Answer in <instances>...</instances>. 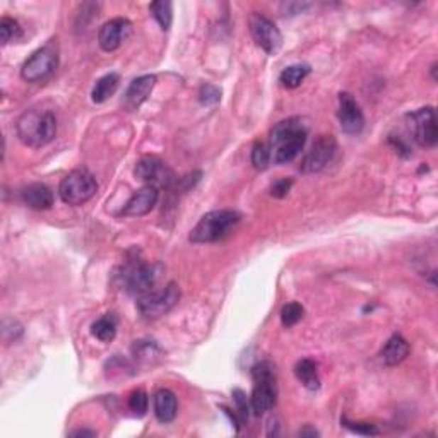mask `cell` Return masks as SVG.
<instances>
[{"label": "cell", "instance_id": "cell-1", "mask_svg": "<svg viewBox=\"0 0 438 438\" xmlns=\"http://www.w3.org/2000/svg\"><path fill=\"white\" fill-rule=\"evenodd\" d=\"M19 141L29 147H43L57 136V119L50 110L29 108L16 122Z\"/></svg>", "mask_w": 438, "mask_h": 438}, {"label": "cell", "instance_id": "cell-2", "mask_svg": "<svg viewBox=\"0 0 438 438\" xmlns=\"http://www.w3.org/2000/svg\"><path fill=\"white\" fill-rule=\"evenodd\" d=\"M309 130L300 119H288L279 122L272 129L271 151L276 164L292 163L305 147Z\"/></svg>", "mask_w": 438, "mask_h": 438}, {"label": "cell", "instance_id": "cell-3", "mask_svg": "<svg viewBox=\"0 0 438 438\" xmlns=\"http://www.w3.org/2000/svg\"><path fill=\"white\" fill-rule=\"evenodd\" d=\"M242 214L233 209H219L210 210L204 214L196 228L191 231L192 243H214L219 242L238 225Z\"/></svg>", "mask_w": 438, "mask_h": 438}, {"label": "cell", "instance_id": "cell-4", "mask_svg": "<svg viewBox=\"0 0 438 438\" xmlns=\"http://www.w3.org/2000/svg\"><path fill=\"white\" fill-rule=\"evenodd\" d=\"M252 378H254V390L250 397V410L255 416L271 411L276 404V373L274 366L269 361H260L252 368Z\"/></svg>", "mask_w": 438, "mask_h": 438}, {"label": "cell", "instance_id": "cell-5", "mask_svg": "<svg viewBox=\"0 0 438 438\" xmlns=\"http://www.w3.org/2000/svg\"><path fill=\"white\" fill-rule=\"evenodd\" d=\"M96 192H98V182L90 171L82 170V168L70 171L58 185V196H60L62 202L69 205L86 204L87 201L95 197Z\"/></svg>", "mask_w": 438, "mask_h": 438}, {"label": "cell", "instance_id": "cell-6", "mask_svg": "<svg viewBox=\"0 0 438 438\" xmlns=\"http://www.w3.org/2000/svg\"><path fill=\"white\" fill-rule=\"evenodd\" d=\"M180 300V288L175 283H168L161 289L144 294L137 298V310L142 319L156 320L168 311L173 310Z\"/></svg>", "mask_w": 438, "mask_h": 438}, {"label": "cell", "instance_id": "cell-7", "mask_svg": "<svg viewBox=\"0 0 438 438\" xmlns=\"http://www.w3.org/2000/svg\"><path fill=\"white\" fill-rule=\"evenodd\" d=\"M58 67V48L57 43L50 41L38 48L31 57L21 67V78L26 82H38L50 78Z\"/></svg>", "mask_w": 438, "mask_h": 438}, {"label": "cell", "instance_id": "cell-8", "mask_svg": "<svg viewBox=\"0 0 438 438\" xmlns=\"http://www.w3.org/2000/svg\"><path fill=\"white\" fill-rule=\"evenodd\" d=\"M159 279V265L146 262H130L122 271V281L125 289L132 297H144L154 292V286Z\"/></svg>", "mask_w": 438, "mask_h": 438}, {"label": "cell", "instance_id": "cell-9", "mask_svg": "<svg viewBox=\"0 0 438 438\" xmlns=\"http://www.w3.org/2000/svg\"><path fill=\"white\" fill-rule=\"evenodd\" d=\"M407 127H410L412 139L421 147H435L438 141L437 113L433 107H424L416 110L406 117Z\"/></svg>", "mask_w": 438, "mask_h": 438}, {"label": "cell", "instance_id": "cell-10", "mask_svg": "<svg viewBox=\"0 0 438 438\" xmlns=\"http://www.w3.org/2000/svg\"><path fill=\"white\" fill-rule=\"evenodd\" d=\"M336 151H338V142L332 136H319L315 142L311 144L310 151H306L305 158H303L300 171L305 175L317 173L322 171L328 163L334 158Z\"/></svg>", "mask_w": 438, "mask_h": 438}, {"label": "cell", "instance_id": "cell-11", "mask_svg": "<svg viewBox=\"0 0 438 438\" xmlns=\"http://www.w3.org/2000/svg\"><path fill=\"white\" fill-rule=\"evenodd\" d=\"M248 26H250L252 38L264 52L267 53H276L277 50L283 45V35L277 29L276 24L271 19L265 18L264 14L259 12H252L250 19H248Z\"/></svg>", "mask_w": 438, "mask_h": 438}, {"label": "cell", "instance_id": "cell-12", "mask_svg": "<svg viewBox=\"0 0 438 438\" xmlns=\"http://www.w3.org/2000/svg\"><path fill=\"white\" fill-rule=\"evenodd\" d=\"M134 175L146 185H154V187L158 188H171V185L176 182L173 171H171L161 159L153 158V156H146V158L139 159L136 170H134Z\"/></svg>", "mask_w": 438, "mask_h": 438}, {"label": "cell", "instance_id": "cell-13", "mask_svg": "<svg viewBox=\"0 0 438 438\" xmlns=\"http://www.w3.org/2000/svg\"><path fill=\"white\" fill-rule=\"evenodd\" d=\"M339 124L343 132L356 136L365 127V117L361 112L360 105L353 98L349 92H341L339 95V110H338Z\"/></svg>", "mask_w": 438, "mask_h": 438}, {"label": "cell", "instance_id": "cell-14", "mask_svg": "<svg viewBox=\"0 0 438 438\" xmlns=\"http://www.w3.org/2000/svg\"><path fill=\"white\" fill-rule=\"evenodd\" d=\"M130 31H132V24H130L127 19H110L100 29L98 43L105 52H115V50H119L122 43L127 40Z\"/></svg>", "mask_w": 438, "mask_h": 438}, {"label": "cell", "instance_id": "cell-15", "mask_svg": "<svg viewBox=\"0 0 438 438\" xmlns=\"http://www.w3.org/2000/svg\"><path fill=\"white\" fill-rule=\"evenodd\" d=\"M159 199V188L154 185H144L130 197L127 204L122 209V214L127 218H141L154 209Z\"/></svg>", "mask_w": 438, "mask_h": 438}, {"label": "cell", "instance_id": "cell-16", "mask_svg": "<svg viewBox=\"0 0 438 438\" xmlns=\"http://www.w3.org/2000/svg\"><path fill=\"white\" fill-rule=\"evenodd\" d=\"M154 86H156L154 75L147 74V75H141V78L134 79V81L129 84L127 91H125L122 105H124L127 110H137L147 98H149V95L153 92Z\"/></svg>", "mask_w": 438, "mask_h": 438}, {"label": "cell", "instance_id": "cell-17", "mask_svg": "<svg viewBox=\"0 0 438 438\" xmlns=\"http://www.w3.org/2000/svg\"><path fill=\"white\" fill-rule=\"evenodd\" d=\"M24 204L35 210H48L53 205V192L45 183H29L21 191Z\"/></svg>", "mask_w": 438, "mask_h": 438}, {"label": "cell", "instance_id": "cell-18", "mask_svg": "<svg viewBox=\"0 0 438 438\" xmlns=\"http://www.w3.org/2000/svg\"><path fill=\"white\" fill-rule=\"evenodd\" d=\"M176 412H178L176 395L170 389H159L154 394V416L159 423H171L176 418Z\"/></svg>", "mask_w": 438, "mask_h": 438}, {"label": "cell", "instance_id": "cell-19", "mask_svg": "<svg viewBox=\"0 0 438 438\" xmlns=\"http://www.w3.org/2000/svg\"><path fill=\"white\" fill-rule=\"evenodd\" d=\"M407 355H410V344H407V341L401 334H394L380 351L382 361L387 366L399 365L401 361L406 360Z\"/></svg>", "mask_w": 438, "mask_h": 438}, {"label": "cell", "instance_id": "cell-20", "mask_svg": "<svg viewBox=\"0 0 438 438\" xmlns=\"http://www.w3.org/2000/svg\"><path fill=\"white\" fill-rule=\"evenodd\" d=\"M294 375L300 380L303 385L309 390H317L320 387V378H319V370L314 360H300L294 365Z\"/></svg>", "mask_w": 438, "mask_h": 438}, {"label": "cell", "instance_id": "cell-21", "mask_svg": "<svg viewBox=\"0 0 438 438\" xmlns=\"http://www.w3.org/2000/svg\"><path fill=\"white\" fill-rule=\"evenodd\" d=\"M132 355L136 358L137 363L153 365L161 358V349H159V346L154 343V341L141 339L134 343Z\"/></svg>", "mask_w": 438, "mask_h": 438}, {"label": "cell", "instance_id": "cell-22", "mask_svg": "<svg viewBox=\"0 0 438 438\" xmlns=\"http://www.w3.org/2000/svg\"><path fill=\"white\" fill-rule=\"evenodd\" d=\"M119 82H120V78H119V74H115V73H110L107 75H103V78H100L91 91V100L95 101V103H105V101H107L110 96L117 91Z\"/></svg>", "mask_w": 438, "mask_h": 438}, {"label": "cell", "instance_id": "cell-23", "mask_svg": "<svg viewBox=\"0 0 438 438\" xmlns=\"http://www.w3.org/2000/svg\"><path fill=\"white\" fill-rule=\"evenodd\" d=\"M91 334L96 339H100L101 343H110V341L115 339L117 336V317L115 315L108 314L105 317L96 320L91 326Z\"/></svg>", "mask_w": 438, "mask_h": 438}, {"label": "cell", "instance_id": "cell-24", "mask_svg": "<svg viewBox=\"0 0 438 438\" xmlns=\"http://www.w3.org/2000/svg\"><path fill=\"white\" fill-rule=\"evenodd\" d=\"M310 70H311L310 65H306V64L289 65V67H286L283 73H281L279 81L284 87L294 90V87H298L303 81H305V78L310 74Z\"/></svg>", "mask_w": 438, "mask_h": 438}, {"label": "cell", "instance_id": "cell-25", "mask_svg": "<svg viewBox=\"0 0 438 438\" xmlns=\"http://www.w3.org/2000/svg\"><path fill=\"white\" fill-rule=\"evenodd\" d=\"M151 14L153 18L158 21V24L161 26V29H170L171 21H173V11H171V2L168 0H158V2H153L149 6Z\"/></svg>", "mask_w": 438, "mask_h": 438}, {"label": "cell", "instance_id": "cell-26", "mask_svg": "<svg viewBox=\"0 0 438 438\" xmlns=\"http://www.w3.org/2000/svg\"><path fill=\"white\" fill-rule=\"evenodd\" d=\"M21 36H23V29H21L18 21L11 18L0 19V40H2V45H7L12 40H19Z\"/></svg>", "mask_w": 438, "mask_h": 438}, {"label": "cell", "instance_id": "cell-27", "mask_svg": "<svg viewBox=\"0 0 438 438\" xmlns=\"http://www.w3.org/2000/svg\"><path fill=\"white\" fill-rule=\"evenodd\" d=\"M303 314H305V310H303L300 303H286L283 310H281V322H283L284 327H293L303 319Z\"/></svg>", "mask_w": 438, "mask_h": 438}, {"label": "cell", "instance_id": "cell-28", "mask_svg": "<svg viewBox=\"0 0 438 438\" xmlns=\"http://www.w3.org/2000/svg\"><path fill=\"white\" fill-rule=\"evenodd\" d=\"M271 163V147L264 142H255L254 149H252V164L255 170L264 171Z\"/></svg>", "mask_w": 438, "mask_h": 438}, {"label": "cell", "instance_id": "cell-29", "mask_svg": "<svg viewBox=\"0 0 438 438\" xmlns=\"http://www.w3.org/2000/svg\"><path fill=\"white\" fill-rule=\"evenodd\" d=\"M129 407L136 416L146 415L147 410H149V397H147V394L144 392V390L137 389L129 395Z\"/></svg>", "mask_w": 438, "mask_h": 438}, {"label": "cell", "instance_id": "cell-30", "mask_svg": "<svg viewBox=\"0 0 438 438\" xmlns=\"http://www.w3.org/2000/svg\"><path fill=\"white\" fill-rule=\"evenodd\" d=\"M21 336H23V326L14 319H4L2 320V339L6 343H16Z\"/></svg>", "mask_w": 438, "mask_h": 438}, {"label": "cell", "instance_id": "cell-31", "mask_svg": "<svg viewBox=\"0 0 438 438\" xmlns=\"http://www.w3.org/2000/svg\"><path fill=\"white\" fill-rule=\"evenodd\" d=\"M221 100V90L214 84H202L199 90V101L205 107H210V105H216L218 101Z\"/></svg>", "mask_w": 438, "mask_h": 438}, {"label": "cell", "instance_id": "cell-32", "mask_svg": "<svg viewBox=\"0 0 438 438\" xmlns=\"http://www.w3.org/2000/svg\"><path fill=\"white\" fill-rule=\"evenodd\" d=\"M233 399L235 402H237V410H238V416L240 420H242V423H245V421L248 420V415H250V404H248L247 401V395L243 390L240 389H235L233 390Z\"/></svg>", "mask_w": 438, "mask_h": 438}, {"label": "cell", "instance_id": "cell-33", "mask_svg": "<svg viewBox=\"0 0 438 438\" xmlns=\"http://www.w3.org/2000/svg\"><path fill=\"white\" fill-rule=\"evenodd\" d=\"M343 423H344V427H346L348 429H351V432L358 433V435H377L378 433L377 427L370 423H356V421H349L346 418H343Z\"/></svg>", "mask_w": 438, "mask_h": 438}, {"label": "cell", "instance_id": "cell-34", "mask_svg": "<svg viewBox=\"0 0 438 438\" xmlns=\"http://www.w3.org/2000/svg\"><path fill=\"white\" fill-rule=\"evenodd\" d=\"M292 185L293 180L289 178H281L277 180V182H274V185L271 187V196L276 197V199H283L292 191Z\"/></svg>", "mask_w": 438, "mask_h": 438}, {"label": "cell", "instance_id": "cell-35", "mask_svg": "<svg viewBox=\"0 0 438 438\" xmlns=\"http://www.w3.org/2000/svg\"><path fill=\"white\" fill-rule=\"evenodd\" d=\"M389 142H390V144H392V146L395 147V151H397L399 154H402V156H404V158H407V156L411 154L410 147H407V144H406V142L402 141L401 137L390 136V137H389Z\"/></svg>", "mask_w": 438, "mask_h": 438}, {"label": "cell", "instance_id": "cell-36", "mask_svg": "<svg viewBox=\"0 0 438 438\" xmlns=\"http://www.w3.org/2000/svg\"><path fill=\"white\" fill-rule=\"evenodd\" d=\"M70 437H90V438H92V437H96V432H92V429H75V432H73L70 433Z\"/></svg>", "mask_w": 438, "mask_h": 438}, {"label": "cell", "instance_id": "cell-37", "mask_svg": "<svg viewBox=\"0 0 438 438\" xmlns=\"http://www.w3.org/2000/svg\"><path fill=\"white\" fill-rule=\"evenodd\" d=\"M300 437H319V432L315 428L306 427V428L300 429Z\"/></svg>", "mask_w": 438, "mask_h": 438}, {"label": "cell", "instance_id": "cell-38", "mask_svg": "<svg viewBox=\"0 0 438 438\" xmlns=\"http://www.w3.org/2000/svg\"><path fill=\"white\" fill-rule=\"evenodd\" d=\"M437 67H438V64L435 62V64L432 65V78H433V81H437Z\"/></svg>", "mask_w": 438, "mask_h": 438}]
</instances>
